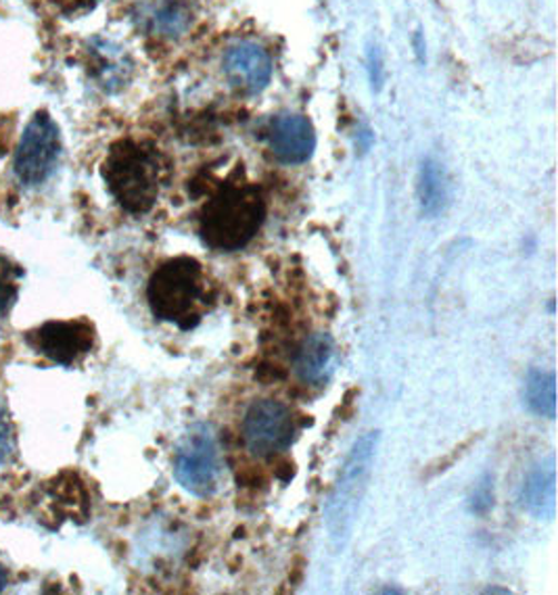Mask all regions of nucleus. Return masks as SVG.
Masks as SVG:
<instances>
[{"mask_svg": "<svg viewBox=\"0 0 558 595\" xmlns=\"http://www.w3.org/2000/svg\"><path fill=\"white\" fill-rule=\"evenodd\" d=\"M412 44H415V49H417V54H419V61L422 63L425 61V42H422V36H420V32H417L415 34V40H412Z\"/></svg>", "mask_w": 558, "mask_h": 595, "instance_id": "obj_22", "label": "nucleus"}, {"mask_svg": "<svg viewBox=\"0 0 558 595\" xmlns=\"http://www.w3.org/2000/svg\"><path fill=\"white\" fill-rule=\"evenodd\" d=\"M61 155V137L53 118L38 111L19 138L13 171L23 187H40L51 178Z\"/></svg>", "mask_w": 558, "mask_h": 595, "instance_id": "obj_6", "label": "nucleus"}, {"mask_svg": "<svg viewBox=\"0 0 558 595\" xmlns=\"http://www.w3.org/2000/svg\"><path fill=\"white\" fill-rule=\"evenodd\" d=\"M140 23L149 34L175 40L187 34L191 28V7L182 0H161L142 11Z\"/></svg>", "mask_w": 558, "mask_h": 595, "instance_id": "obj_15", "label": "nucleus"}, {"mask_svg": "<svg viewBox=\"0 0 558 595\" xmlns=\"http://www.w3.org/2000/svg\"><path fill=\"white\" fill-rule=\"evenodd\" d=\"M228 85L243 95H258L272 78V59L256 42H237L222 57Z\"/></svg>", "mask_w": 558, "mask_h": 595, "instance_id": "obj_10", "label": "nucleus"}, {"mask_svg": "<svg viewBox=\"0 0 558 595\" xmlns=\"http://www.w3.org/2000/svg\"><path fill=\"white\" fill-rule=\"evenodd\" d=\"M263 138L270 153L287 166L306 163L315 155L316 130L306 116L282 113L270 119L263 130Z\"/></svg>", "mask_w": 558, "mask_h": 595, "instance_id": "obj_9", "label": "nucleus"}, {"mask_svg": "<svg viewBox=\"0 0 558 595\" xmlns=\"http://www.w3.org/2000/svg\"><path fill=\"white\" fill-rule=\"evenodd\" d=\"M296 373L308 385H325L335 366V343L327 333H315L297 349Z\"/></svg>", "mask_w": 558, "mask_h": 595, "instance_id": "obj_13", "label": "nucleus"}, {"mask_svg": "<svg viewBox=\"0 0 558 595\" xmlns=\"http://www.w3.org/2000/svg\"><path fill=\"white\" fill-rule=\"evenodd\" d=\"M521 506L536 518L544 520H555L557 516V470H555V459L548 458L546 462L536 464L521 485Z\"/></svg>", "mask_w": 558, "mask_h": 595, "instance_id": "obj_11", "label": "nucleus"}, {"mask_svg": "<svg viewBox=\"0 0 558 595\" xmlns=\"http://www.w3.org/2000/svg\"><path fill=\"white\" fill-rule=\"evenodd\" d=\"M494 508V476H481L469 495V512L475 516H486Z\"/></svg>", "mask_w": 558, "mask_h": 595, "instance_id": "obj_18", "label": "nucleus"}, {"mask_svg": "<svg viewBox=\"0 0 558 595\" xmlns=\"http://www.w3.org/2000/svg\"><path fill=\"white\" fill-rule=\"evenodd\" d=\"M175 476L189 494L197 497H210L218 492L222 459L208 426H195L180 443L176 452Z\"/></svg>", "mask_w": 558, "mask_h": 595, "instance_id": "obj_5", "label": "nucleus"}, {"mask_svg": "<svg viewBox=\"0 0 558 595\" xmlns=\"http://www.w3.org/2000/svg\"><path fill=\"white\" fill-rule=\"evenodd\" d=\"M88 54H90V71L106 92H118L128 86L134 66L118 44L97 38L90 42Z\"/></svg>", "mask_w": 558, "mask_h": 595, "instance_id": "obj_12", "label": "nucleus"}, {"mask_svg": "<svg viewBox=\"0 0 558 595\" xmlns=\"http://www.w3.org/2000/svg\"><path fill=\"white\" fill-rule=\"evenodd\" d=\"M147 301L161 323L191 330L201 320V301H206L203 268L192 257H175L161 264L149 278Z\"/></svg>", "mask_w": 558, "mask_h": 595, "instance_id": "obj_3", "label": "nucleus"}, {"mask_svg": "<svg viewBox=\"0 0 558 595\" xmlns=\"http://www.w3.org/2000/svg\"><path fill=\"white\" fill-rule=\"evenodd\" d=\"M49 2L54 4L63 16L78 18V16L90 13L101 0H49Z\"/></svg>", "mask_w": 558, "mask_h": 595, "instance_id": "obj_20", "label": "nucleus"}, {"mask_svg": "<svg viewBox=\"0 0 558 595\" xmlns=\"http://www.w3.org/2000/svg\"><path fill=\"white\" fill-rule=\"evenodd\" d=\"M28 345L59 366H71L94 345V326L87 320L47 323L28 333Z\"/></svg>", "mask_w": 558, "mask_h": 595, "instance_id": "obj_8", "label": "nucleus"}, {"mask_svg": "<svg viewBox=\"0 0 558 595\" xmlns=\"http://www.w3.org/2000/svg\"><path fill=\"white\" fill-rule=\"evenodd\" d=\"M266 199L253 185L227 182L199 214V237L213 251H239L260 232Z\"/></svg>", "mask_w": 558, "mask_h": 595, "instance_id": "obj_1", "label": "nucleus"}, {"mask_svg": "<svg viewBox=\"0 0 558 595\" xmlns=\"http://www.w3.org/2000/svg\"><path fill=\"white\" fill-rule=\"evenodd\" d=\"M417 195H419L420 211L429 218H437L450 205L452 195L450 178L444 163L436 157H425L420 161Z\"/></svg>", "mask_w": 558, "mask_h": 595, "instance_id": "obj_14", "label": "nucleus"}, {"mask_svg": "<svg viewBox=\"0 0 558 595\" xmlns=\"http://www.w3.org/2000/svg\"><path fill=\"white\" fill-rule=\"evenodd\" d=\"M161 171V157L156 147L126 138L111 147L101 176L123 211L142 216L158 201Z\"/></svg>", "mask_w": 558, "mask_h": 595, "instance_id": "obj_2", "label": "nucleus"}, {"mask_svg": "<svg viewBox=\"0 0 558 595\" xmlns=\"http://www.w3.org/2000/svg\"><path fill=\"white\" fill-rule=\"evenodd\" d=\"M21 270L13 261L0 256V318L18 301V280Z\"/></svg>", "mask_w": 558, "mask_h": 595, "instance_id": "obj_17", "label": "nucleus"}, {"mask_svg": "<svg viewBox=\"0 0 558 595\" xmlns=\"http://www.w3.org/2000/svg\"><path fill=\"white\" fill-rule=\"evenodd\" d=\"M296 437V420L291 409L275 399L256 401L247 409L243 439L247 449L258 458H275L282 454Z\"/></svg>", "mask_w": 558, "mask_h": 595, "instance_id": "obj_7", "label": "nucleus"}, {"mask_svg": "<svg viewBox=\"0 0 558 595\" xmlns=\"http://www.w3.org/2000/svg\"><path fill=\"white\" fill-rule=\"evenodd\" d=\"M525 406L536 416L557 418V375L552 370L531 368L525 376Z\"/></svg>", "mask_w": 558, "mask_h": 595, "instance_id": "obj_16", "label": "nucleus"}, {"mask_svg": "<svg viewBox=\"0 0 558 595\" xmlns=\"http://www.w3.org/2000/svg\"><path fill=\"white\" fill-rule=\"evenodd\" d=\"M488 594H508V589H494L491 587V589H488Z\"/></svg>", "mask_w": 558, "mask_h": 595, "instance_id": "obj_24", "label": "nucleus"}, {"mask_svg": "<svg viewBox=\"0 0 558 595\" xmlns=\"http://www.w3.org/2000/svg\"><path fill=\"white\" fill-rule=\"evenodd\" d=\"M368 82L372 90H381L385 85V59L383 52L377 44H370L367 52Z\"/></svg>", "mask_w": 558, "mask_h": 595, "instance_id": "obj_19", "label": "nucleus"}, {"mask_svg": "<svg viewBox=\"0 0 558 595\" xmlns=\"http://www.w3.org/2000/svg\"><path fill=\"white\" fill-rule=\"evenodd\" d=\"M9 585V573L4 566H0V592H4Z\"/></svg>", "mask_w": 558, "mask_h": 595, "instance_id": "obj_23", "label": "nucleus"}, {"mask_svg": "<svg viewBox=\"0 0 558 595\" xmlns=\"http://www.w3.org/2000/svg\"><path fill=\"white\" fill-rule=\"evenodd\" d=\"M379 433H367L353 443L348 459L341 468L327 506V528L337 544H343L356 523V512L367 492L368 476L377 456Z\"/></svg>", "mask_w": 558, "mask_h": 595, "instance_id": "obj_4", "label": "nucleus"}, {"mask_svg": "<svg viewBox=\"0 0 558 595\" xmlns=\"http://www.w3.org/2000/svg\"><path fill=\"white\" fill-rule=\"evenodd\" d=\"M16 449V442H13V428H11V423L7 418V414L0 408V464L7 462L11 458Z\"/></svg>", "mask_w": 558, "mask_h": 595, "instance_id": "obj_21", "label": "nucleus"}]
</instances>
